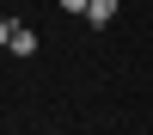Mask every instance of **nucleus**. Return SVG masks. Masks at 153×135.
Returning <instances> with one entry per match:
<instances>
[{"mask_svg":"<svg viewBox=\"0 0 153 135\" xmlns=\"http://www.w3.org/2000/svg\"><path fill=\"white\" fill-rule=\"evenodd\" d=\"M123 12V0H92V6H86V25H110Z\"/></svg>","mask_w":153,"mask_h":135,"instance_id":"1","label":"nucleus"},{"mask_svg":"<svg viewBox=\"0 0 153 135\" xmlns=\"http://www.w3.org/2000/svg\"><path fill=\"white\" fill-rule=\"evenodd\" d=\"M6 49H12V55H37V37L25 31V25H12V43H6Z\"/></svg>","mask_w":153,"mask_h":135,"instance_id":"2","label":"nucleus"},{"mask_svg":"<svg viewBox=\"0 0 153 135\" xmlns=\"http://www.w3.org/2000/svg\"><path fill=\"white\" fill-rule=\"evenodd\" d=\"M55 6H68V12H86V6H92V0H55Z\"/></svg>","mask_w":153,"mask_h":135,"instance_id":"3","label":"nucleus"},{"mask_svg":"<svg viewBox=\"0 0 153 135\" xmlns=\"http://www.w3.org/2000/svg\"><path fill=\"white\" fill-rule=\"evenodd\" d=\"M0 43H12V25H6V19H0Z\"/></svg>","mask_w":153,"mask_h":135,"instance_id":"4","label":"nucleus"}]
</instances>
